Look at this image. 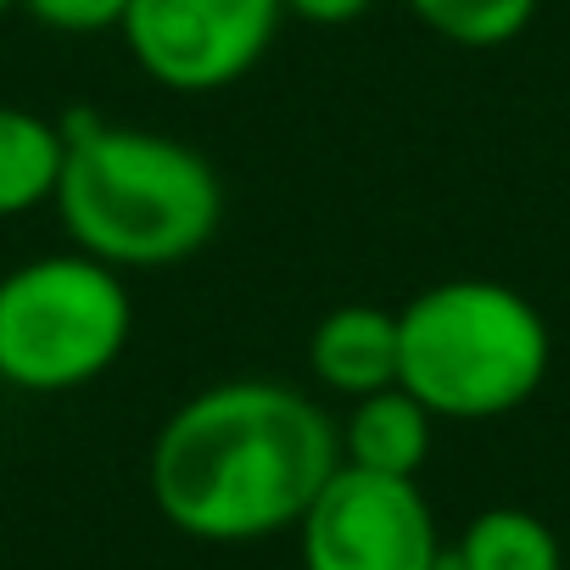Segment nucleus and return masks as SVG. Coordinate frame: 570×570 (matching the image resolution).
<instances>
[{
	"mask_svg": "<svg viewBox=\"0 0 570 570\" xmlns=\"http://www.w3.org/2000/svg\"><path fill=\"white\" fill-rule=\"evenodd\" d=\"M342 464L336 420L285 381H218L185 397L151 442V503L190 542L297 531Z\"/></svg>",
	"mask_w": 570,
	"mask_h": 570,
	"instance_id": "1",
	"label": "nucleus"
},
{
	"mask_svg": "<svg viewBox=\"0 0 570 570\" xmlns=\"http://www.w3.org/2000/svg\"><path fill=\"white\" fill-rule=\"evenodd\" d=\"M68 163L57 185L62 229L79 252L118 274L174 268L224 224V179L174 135L73 112L62 124Z\"/></svg>",
	"mask_w": 570,
	"mask_h": 570,
	"instance_id": "2",
	"label": "nucleus"
},
{
	"mask_svg": "<svg viewBox=\"0 0 570 570\" xmlns=\"http://www.w3.org/2000/svg\"><path fill=\"white\" fill-rule=\"evenodd\" d=\"M553 364L548 320L498 279L425 285L397 314V386L436 420H503L537 397Z\"/></svg>",
	"mask_w": 570,
	"mask_h": 570,
	"instance_id": "3",
	"label": "nucleus"
},
{
	"mask_svg": "<svg viewBox=\"0 0 570 570\" xmlns=\"http://www.w3.org/2000/svg\"><path fill=\"white\" fill-rule=\"evenodd\" d=\"M129 336V279L79 246L0 274V386L35 397L79 392L124 358Z\"/></svg>",
	"mask_w": 570,
	"mask_h": 570,
	"instance_id": "4",
	"label": "nucleus"
},
{
	"mask_svg": "<svg viewBox=\"0 0 570 570\" xmlns=\"http://www.w3.org/2000/svg\"><path fill=\"white\" fill-rule=\"evenodd\" d=\"M303 570H442V531L414 475L336 464L297 520Z\"/></svg>",
	"mask_w": 570,
	"mask_h": 570,
	"instance_id": "5",
	"label": "nucleus"
},
{
	"mask_svg": "<svg viewBox=\"0 0 570 570\" xmlns=\"http://www.w3.org/2000/svg\"><path fill=\"white\" fill-rule=\"evenodd\" d=\"M279 18V0H129L118 35L163 90L213 96L268 57Z\"/></svg>",
	"mask_w": 570,
	"mask_h": 570,
	"instance_id": "6",
	"label": "nucleus"
},
{
	"mask_svg": "<svg viewBox=\"0 0 570 570\" xmlns=\"http://www.w3.org/2000/svg\"><path fill=\"white\" fill-rule=\"evenodd\" d=\"M308 370L325 392L347 403L397 386V314L375 303L331 308L308 336Z\"/></svg>",
	"mask_w": 570,
	"mask_h": 570,
	"instance_id": "7",
	"label": "nucleus"
},
{
	"mask_svg": "<svg viewBox=\"0 0 570 570\" xmlns=\"http://www.w3.org/2000/svg\"><path fill=\"white\" fill-rule=\"evenodd\" d=\"M431 431H436V414L403 386L370 392L336 425L342 464L375 470V475H420V464L431 459Z\"/></svg>",
	"mask_w": 570,
	"mask_h": 570,
	"instance_id": "8",
	"label": "nucleus"
},
{
	"mask_svg": "<svg viewBox=\"0 0 570 570\" xmlns=\"http://www.w3.org/2000/svg\"><path fill=\"white\" fill-rule=\"evenodd\" d=\"M68 135L57 118L29 107H0V218H23L57 202Z\"/></svg>",
	"mask_w": 570,
	"mask_h": 570,
	"instance_id": "9",
	"label": "nucleus"
},
{
	"mask_svg": "<svg viewBox=\"0 0 570 570\" xmlns=\"http://www.w3.org/2000/svg\"><path fill=\"white\" fill-rule=\"evenodd\" d=\"M442 570H564L559 537L531 509H481L459 542L442 553Z\"/></svg>",
	"mask_w": 570,
	"mask_h": 570,
	"instance_id": "10",
	"label": "nucleus"
},
{
	"mask_svg": "<svg viewBox=\"0 0 570 570\" xmlns=\"http://www.w3.org/2000/svg\"><path fill=\"white\" fill-rule=\"evenodd\" d=\"M403 7L448 46L464 51H498L520 40L537 18V0H403Z\"/></svg>",
	"mask_w": 570,
	"mask_h": 570,
	"instance_id": "11",
	"label": "nucleus"
},
{
	"mask_svg": "<svg viewBox=\"0 0 570 570\" xmlns=\"http://www.w3.org/2000/svg\"><path fill=\"white\" fill-rule=\"evenodd\" d=\"M18 7L57 35H107L124 29L129 0H18Z\"/></svg>",
	"mask_w": 570,
	"mask_h": 570,
	"instance_id": "12",
	"label": "nucleus"
},
{
	"mask_svg": "<svg viewBox=\"0 0 570 570\" xmlns=\"http://www.w3.org/2000/svg\"><path fill=\"white\" fill-rule=\"evenodd\" d=\"M375 0H279L285 18L297 23H314V29H342V23H358Z\"/></svg>",
	"mask_w": 570,
	"mask_h": 570,
	"instance_id": "13",
	"label": "nucleus"
},
{
	"mask_svg": "<svg viewBox=\"0 0 570 570\" xmlns=\"http://www.w3.org/2000/svg\"><path fill=\"white\" fill-rule=\"evenodd\" d=\"M12 7H18V0H0V12H12Z\"/></svg>",
	"mask_w": 570,
	"mask_h": 570,
	"instance_id": "14",
	"label": "nucleus"
}]
</instances>
